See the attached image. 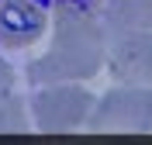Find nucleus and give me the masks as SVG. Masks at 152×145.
<instances>
[{"mask_svg":"<svg viewBox=\"0 0 152 145\" xmlns=\"http://www.w3.org/2000/svg\"><path fill=\"white\" fill-rule=\"evenodd\" d=\"M107 59V21L80 0H59L52 48L28 66V83H80L100 73Z\"/></svg>","mask_w":152,"mask_h":145,"instance_id":"obj_1","label":"nucleus"},{"mask_svg":"<svg viewBox=\"0 0 152 145\" xmlns=\"http://www.w3.org/2000/svg\"><path fill=\"white\" fill-rule=\"evenodd\" d=\"M14 83V69L7 66V59H0V90H10Z\"/></svg>","mask_w":152,"mask_h":145,"instance_id":"obj_8","label":"nucleus"},{"mask_svg":"<svg viewBox=\"0 0 152 145\" xmlns=\"http://www.w3.org/2000/svg\"><path fill=\"white\" fill-rule=\"evenodd\" d=\"M24 131H28V117H24L21 97L0 90V135H24Z\"/></svg>","mask_w":152,"mask_h":145,"instance_id":"obj_7","label":"nucleus"},{"mask_svg":"<svg viewBox=\"0 0 152 145\" xmlns=\"http://www.w3.org/2000/svg\"><path fill=\"white\" fill-rule=\"evenodd\" d=\"M45 7L38 0H0V45L24 48L42 38Z\"/></svg>","mask_w":152,"mask_h":145,"instance_id":"obj_5","label":"nucleus"},{"mask_svg":"<svg viewBox=\"0 0 152 145\" xmlns=\"http://www.w3.org/2000/svg\"><path fill=\"white\" fill-rule=\"evenodd\" d=\"M104 21H107V28H142V31H152V0H111Z\"/></svg>","mask_w":152,"mask_h":145,"instance_id":"obj_6","label":"nucleus"},{"mask_svg":"<svg viewBox=\"0 0 152 145\" xmlns=\"http://www.w3.org/2000/svg\"><path fill=\"white\" fill-rule=\"evenodd\" d=\"M86 128L100 131V135H149L152 131V87L124 83V87L107 90L100 100H94Z\"/></svg>","mask_w":152,"mask_h":145,"instance_id":"obj_2","label":"nucleus"},{"mask_svg":"<svg viewBox=\"0 0 152 145\" xmlns=\"http://www.w3.org/2000/svg\"><path fill=\"white\" fill-rule=\"evenodd\" d=\"M94 107V93L80 83H48L38 87L31 111H35V125L45 135H66L86 125Z\"/></svg>","mask_w":152,"mask_h":145,"instance_id":"obj_3","label":"nucleus"},{"mask_svg":"<svg viewBox=\"0 0 152 145\" xmlns=\"http://www.w3.org/2000/svg\"><path fill=\"white\" fill-rule=\"evenodd\" d=\"M104 62L118 83H152V31L107 28Z\"/></svg>","mask_w":152,"mask_h":145,"instance_id":"obj_4","label":"nucleus"}]
</instances>
